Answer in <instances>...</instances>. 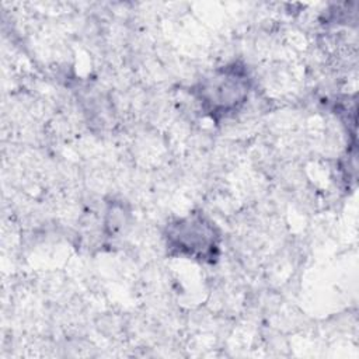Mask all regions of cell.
<instances>
[{"mask_svg":"<svg viewBox=\"0 0 359 359\" xmlns=\"http://www.w3.org/2000/svg\"><path fill=\"white\" fill-rule=\"evenodd\" d=\"M164 240L170 255L203 264H213L220 255V231L201 212H192L170 222L164 229Z\"/></svg>","mask_w":359,"mask_h":359,"instance_id":"obj_2","label":"cell"},{"mask_svg":"<svg viewBox=\"0 0 359 359\" xmlns=\"http://www.w3.org/2000/svg\"><path fill=\"white\" fill-rule=\"evenodd\" d=\"M250 91V73L238 62L213 69L192 88L202 111L215 121L234 115L248 100Z\"/></svg>","mask_w":359,"mask_h":359,"instance_id":"obj_1","label":"cell"}]
</instances>
